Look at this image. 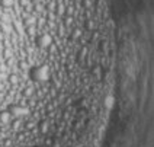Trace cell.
I'll return each mask as SVG.
<instances>
[{
  "instance_id": "obj_1",
  "label": "cell",
  "mask_w": 154,
  "mask_h": 147,
  "mask_svg": "<svg viewBox=\"0 0 154 147\" xmlns=\"http://www.w3.org/2000/svg\"><path fill=\"white\" fill-rule=\"evenodd\" d=\"M8 111L12 114V117L15 118H22L29 114V108L25 106V105H20V104H9L8 105Z\"/></svg>"
},
{
  "instance_id": "obj_2",
  "label": "cell",
  "mask_w": 154,
  "mask_h": 147,
  "mask_svg": "<svg viewBox=\"0 0 154 147\" xmlns=\"http://www.w3.org/2000/svg\"><path fill=\"white\" fill-rule=\"evenodd\" d=\"M12 118H13V117H12V114L8 111V108L0 111V124H2V125L10 124V122H12Z\"/></svg>"
},
{
  "instance_id": "obj_3",
  "label": "cell",
  "mask_w": 154,
  "mask_h": 147,
  "mask_svg": "<svg viewBox=\"0 0 154 147\" xmlns=\"http://www.w3.org/2000/svg\"><path fill=\"white\" fill-rule=\"evenodd\" d=\"M36 127H38V131H39V134H42V136H45V134L48 133V122L45 121V120L39 121V124H38Z\"/></svg>"
},
{
  "instance_id": "obj_4",
  "label": "cell",
  "mask_w": 154,
  "mask_h": 147,
  "mask_svg": "<svg viewBox=\"0 0 154 147\" xmlns=\"http://www.w3.org/2000/svg\"><path fill=\"white\" fill-rule=\"evenodd\" d=\"M103 105H105L108 109H111L112 106H113V98H112V96H106V98H105V102H103Z\"/></svg>"
},
{
  "instance_id": "obj_5",
  "label": "cell",
  "mask_w": 154,
  "mask_h": 147,
  "mask_svg": "<svg viewBox=\"0 0 154 147\" xmlns=\"http://www.w3.org/2000/svg\"><path fill=\"white\" fill-rule=\"evenodd\" d=\"M36 125L34 121H29V122H26V130H34V127Z\"/></svg>"
},
{
  "instance_id": "obj_6",
  "label": "cell",
  "mask_w": 154,
  "mask_h": 147,
  "mask_svg": "<svg viewBox=\"0 0 154 147\" xmlns=\"http://www.w3.org/2000/svg\"><path fill=\"white\" fill-rule=\"evenodd\" d=\"M10 144H12V140H10V139H5V141H3V146H5V147H10Z\"/></svg>"
},
{
  "instance_id": "obj_7",
  "label": "cell",
  "mask_w": 154,
  "mask_h": 147,
  "mask_svg": "<svg viewBox=\"0 0 154 147\" xmlns=\"http://www.w3.org/2000/svg\"><path fill=\"white\" fill-rule=\"evenodd\" d=\"M45 146H52V139L51 137H48V139H45Z\"/></svg>"
},
{
  "instance_id": "obj_8",
  "label": "cell",
  "mask_w": 154,
  "mask_h": 147,
  "mask_svg": "<svg viewBox=\"0 0 154 147\" xmlns=\"http://www.w3.org/2000/svg\"><path fill=\"white\" fill-rule=\"evenodd\" d=\"M80 147H86V146H80Z\"/></svg>"
},
{
  "instance_id": "obj_9",
  "label": "cell",
  "mask_w": 154,
  "mask_h": 147,
  "mask_svg": "<svg viewBox=\"0 0 154 147\" xmlns=\"http://www.w3.org/2000/svg\"><path fill=\"white\" fill-rule=\"evenodd\" d=\"M0 104H2V99H0Z\"/></svg>"
},
{
  "instance_id": "obj_10",
  "label": "cell",
  "mask_w": 154,
  "mask_h": 147,
  "mask_svg": "<svg viewBox=\"0 0 154 147\" xmlns=\"http://www.w3.org/2000/svg\"><path fill=\"white\" fill-rule=\"evenodd\" d=\"M36 147H41V146H36Z\"/></svg>"
}]
</instances>
